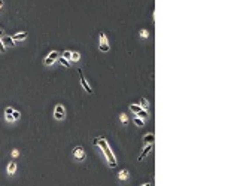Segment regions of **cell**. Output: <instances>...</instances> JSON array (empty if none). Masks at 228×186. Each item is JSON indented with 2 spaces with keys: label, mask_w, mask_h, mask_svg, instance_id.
Instances as JSON below:
<instances>
[{
  "label": "cell",
  "mask_w": 228,
  "mask_h": 186,
  "mask_svg": "<svg viewBox=\"0 0 228 186\" xmlns=\"http://www.w3.org/2000/svg\"><path fill=\"white\" fill-rule=\"evenodd\" d=\"M58 61H60V63H61V66H64V67H70V63H69L67 60H64V58H63L61 55L58 57Z\"/></svg>",
  "instance_id": "18"
},
{
  "label": "cell",
  "mask_w": 228,
  "mask_h": 186,
  "mask_svg": "<svg viewBox=\"0 0 228 186\" xmlns=\"http://www.w3.org/2000/svg\"><path fill=\"white\" fill-rule=\"evenodd\" d=\"M72 153H73V158L78 161V162H82V161H85V158H86L85 149H84L82 146H76V147H73Z\"/></svg>",
  "instance_id": "2"
},
{
  "label": "cell",
  "mask_w": 228,
  "mask_h": 186,
  "mask_svg": "<svg viewBox=\"0 0 228 186\" xmlns=\"http://www.w3.org/2000/svg\"><path fill=\"white\" fill-rule=\"evenodd\" d=\"M2 43L5 45V48H10V46H14L15 45V42H14V39H12L10 36H2Z\"/></svg>",
  "instance_id": "8"
},
{
  "label": "cell",
  "mask_w": 228,
  "mask_h": 186,
  "mask_svg": "<svg viewBox=\"0 0 228 186\" xmlns=\"http://www.w3.org/2000/svg\"><path fill=\"white\" fill-rule=\"evenodd\" d=\"M15 109L14 107H6L5 109V115H12V112H14Z\"/></svg>",
  "instance_id": "22"
},
{
  "label": "cell",
  "mask_w": 228,
  "mask_h": 186,
  "mask_svg": "<svg viewBox=\"0 0 228 186\" xmlns=\"http://www.w3.org/2000/svg\"><path fill=\"white\" fill-rule=\"evenodd\" d=\"M110 49L109 42H107V36L105 33H100V51L101 52H107Z\"/></svg>",
  "instance_id": "5"
},
{
  "label": "cell",
  "mask_w": 228,
  "mask_h": 186,
  "mask_svg": "<svg viewBox=\"0 0 228 186\" xmlns=\"http://www.w3.org/2000/svg\"><path fill=\"white\" fill-rule=\"evenodd\" d=\"M128 109H130V110L133 112V113H134V115H137V113H139V112H140V110H142V109H140V106H139V104H130V106H128Z\"/></svg>",
  "instance_id": "13"
},
{
  "label": "cell",
  "mask_w": 228,
  "mask_h": 186,
  "mask_svg": "<svg viewBox=\"0 0 228 186\" xmlns=\"http://www.w3.org/2000/svg\"><path fill=\"white\" fill-rule=\"evenodd\" d=\"M2 8H3V0H0V10H2Z\"/></svg>",
  "instance_id": "27"
},
{
  "label": "cell",
  "mask_w": 228,
  "mask_h": 186,
  "mask_svg": "<svg viewBox=\"0 0 228 186\" xmlns=\"http://www.w3.org/2000/svg\"><path fill=\"white\" fill-rule=\"evenodd\" d=\"M78 73H79V78H81V85H82V88H84L88 94H91V92H93V88L90 86V83L86 82V79H85V76H84L82 70H81V69H78Z\"/></svg>",
  "instance_id": "6"
},
{
  "label": "cell",
  "mask_w": 228,
  "mask_h": 186,
  "mask_svg": "<svg viewBox=\"0 0 228 186\" xmlns=\"http://www.w3.org/2000/svg\"><path fill=\"white\" fill-rule=\"evenodd\" d=\"M12 118H14V121H18L21 118V113L18 110H14V112H12Z\"/></svg>",
  "instance_id": "19"
},
{
  "label": "cell",
  "mask_w": 228,
  "mask_h": 186,
  "mask_svg": "<svg viewBox=\"0 0 228 186\" xmlns=\"http://www.w3.org/2000/svg\"><path fill=\"white\" fill-rule=\"evenodd\" d=\"M72 52H73V51H69V49H66V51H64V52H63V55H61V57H63V58H64V60H67V61H70V57H72Z\"/></svg>",
  "instance_id": "17"
},
{
  "label": "cell",
  "mask_w": 228,
  "mask_h": 186,
  "mask_svg": "<svg viewBox=\"0 0 228 186\" xmlns=\"http://www.w3.org/2000/svg\"><path fill=\"white\" fill-rule=\"evenodd\" d=\"M134 124L137 127H143L145 125V121L142 119V118H137V116H134Z\"/></svg>",
  "instance_id": "16"
},
{
  "label": "cell",
  "mask_w": 228,
  "mask_h": 186,
  "mask_svg": "<svg viewBox=\"0 0 228 186\" xmlns=\"http://www.w3.org/2000/svg\"><path fill=\"white\" fill-rule=\"evenodd\" d=\"M97 146L101 149V152H103V155H105V158H106V161H107L109 167H110V168H116L118 161H116L115 153L112 152V149H110L107 140H106L105 137H98V144H97Z\"/></svg>",
  "instance_id": "1"
},
{
  "label": "cell",
  "mask_w": 228,
  "mask_h": 186,
  "mask_svg": "<svg viewBox=\"0 0 228 186\" xmlns=\"http://www.w3.org/2000/svg\"><path fill=\"white\" fill-rule=\"evenodd\" d=\"M152 149H154V143H152V144H145V149H143V152L140 153V155H139V162H140V161H143L149 153H151V151H152Z\"/></svg>",
  "instance_id": "7"
},
{
  "label": "cell",
  "mask_w": 228,
  "mask_h": 186,
  "mask_svg": "<svg viewBox=\"0 0 228 186\" xmlns=\"http://www.w3.org/2000/svg\"><path fill=\"white\" fill-rule=\"evenodd\" d=\"M6 121H8V122H14V118H12V115H6Z\"/></svg>",
  "instance_id": "25"
},
{
  "label": "cell",
  "mask_w": 228,
  "mask_h": 186,
  "mask_svg": "<svg viewBox=\"0 0 228 186\" xmlns=\"http://www.w3.org/2000/svg\"><path fill=\"white\" fill-rule=\"evenodd\" d=\"M139 106H140V109L146 110V109L149 107V101L146 100V98H140V104H139Z\"/></svg>",
  "instance_id": "15"
},
{
  "label": "cell",
  "mask_w": 228,
  "mask_h": 186,
  "mask_svg": "<svg viewBox=\"0 0 228 186\" xmlns=\"http://www.w3.org/2000/svg\"><path fill=\"white\" fill-rule=\"evenodd\" d=\"M154 137H155L154 133L145 134V135H143V143H145V144H152V143H154Z\"/></svg>",
  "instance_id": "11"
},
{
  "label": "cell",
  "mask_w": 228,
  "mask_h": 186,
  "mask_svg": "<svg viewBox=\"0 0 228 186\" xmlns=\"http://www.w3.org/2000/svg\"><path fill=\"white\" fill-rule=\"evenodd\" d=\"M79 60H81V54H79V52H72L70 61H73V63H78Z\"/></svg>",
  "instance_id": "14"
},
{
  "label": "cell",
  "mask_w": 228,
  "mask_h": 186,
  "mask_svg": "<svg viewBox=\"0 0 228 186\" xmlns=\"http://www.w3.org/2000/svg\"><path fill=\"white\" fill-rule=\"evenodd\" d=\"M6 51V48H5V45L2 43V40H0V54H3Z\"/></svg>",
  "instance_id": "23"
},
{
  "label": "cell",
  "mask_w": 228,
  "mask_h": 186,
  "mask_svg": "<svg viewBox=\"0 0 228 186\" xmlns=\"http://www.w3.org/2000/svg\"><path fill=\"white\" fill-rule=\"evenodd\" d=\"M140 37H143V39H148V37H149V31L148 30H140Z\"/></svg>",
  "instance_id": "20"
},
{
  "label": "cell",
  "mask_w": 228,
  "mask_h": 186,
  "mask_svg": "<svg viewBox=\"0 0 228 186\" xmlns=\"http://www.w3.org/2000/svg\"><path fill=\"white\" fill-rule=\"evenodd\" d=\"M64 116H66V109H64V106H63V104H57V106H55V110H54V118H55L57 121H63V119H64Z\"/></svg>",
  "instance_id": "4"
},
{
  "label": "cell",
  "mask_w": 228,
  "mask_h": 186,
  "mask_svg": "<svg viewBox=\"0 0 228 186\" xmlns=\"http://www.w3.org/2000/svg\"><path fill=\"white\" fill-rule=\"evenodd\" d=\"M58 57H60V52L58 51H51L46 57H45V60H43V64L45 66H52L54 63H55V61L58 60Z\"/></svg>",
  "instance_id": "3"
},
{
  "label": "cell",
  "mask_w": 228,
  "mask_h": 186,
  "mask_svg": "<svg viewBox=\"0 0 228 186\" xmlns=\"http://www.w3.org/2000/svg\"><path fill=\"white\" fill-rule=\"evenodd\" d=\"M142 186H151V183H149V182H148V183H143V185H142Z\"/></svg>",
  "instance_id": "28"
},
{
  "label": "cell",
  "mask_w": 228,
  "mask_h": 186,
  "mask_svg": "<svg viewBox=\"0 0 228 186\" xmlns=\"http://www.w3.org/2000/svg\"><path fill=\"white\" fill-rule=\"evenodd\" d=\"M119 119H121V122H122V124H127V122H128V118H127V115H125V113H122V115L119 116Z\"/></svg>",
  "instance_id": "21"
},
{
  "label": "cell",
  "mask_w": 228,
  "mask_h": 186,
  "mask_svg": "<svg viewBox=\"0 0 228 186\" xmlns=\"http://www.w3.org/2000/svg\"><path fill=\"white\" fill-rule=\"evenodd\" d=\"M20 155V151H17V149H14V151H12V156H14V158H17Z\"/></svg>",
  "instance_id": "24"
},
{
  "label": "cell",
  "mask_w": 228,
  "mask_h": 186,
  "mask_svg": "<svg viewBox=\"0 0 228 186\" xmlns=\"http://www.w3.org/2000/svg\"><path fill=\"white\" fill-rule=\"evenodd\" d=\"M12 39H14V42H20V40H25L27 39V33L25 31H20V33H15L14 36H10Z\"/></svg>",
  "instance_id": "10"
},
{
  "label": "cell",
  "mask_w": 228,
  "mask_h": 186,
  "mask_svg": "<svg viewBox=\"0 0 228 186\" xmlns=\"http://www.w3.org/2000/svg\"><path fill=\"white\" fill-rule=\"evenodd\" d=\"M130 177V174H128V170H121L119 173H118V179L119 180H127V179H128Z\"/></svg>",
  "instance_id": "12"
},
{
  "label": "cell",
  "mask_w": 228,
  "mask_h": 186,
  "mask_svg": "<svg viewBox=\"0 0 228 186\" xmlns=\"http://www.w3.org/2000/svg\"><path fill=\"white\" fill-rule=\"evenodd\" d=\"M93 144H94V146H97V144H98V137H96V139L93 140Z\"/></svg>",
  "instance_id": "26"
},
{
  "label": "cell",
  "mask_w": 228,
  "mask_h": 186,
  "mask_svg": "<svg viewBox=\"0 0 228 186\" xmlns=\"http://www.w3.org/2000/svg\"><path fill=\"white\" fill-rule=\"evenodd\" d=\"M6 171H8L9 176H14V174H15V173H17V162H15V161H10V162L8 164Z\"/></svg>",
  "instance_id": "9"
}]
</instances>
